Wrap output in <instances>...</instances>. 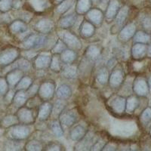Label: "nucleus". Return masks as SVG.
I'll use <instances>...</instances> for the list:
<instances>
[{"instance_id":"f257e3e1","label":"nucleus","mask_w":151,"mask_h":151,"mask_svg":"<svg viewBox=\"0 0 151 151\" xmlns=\"http://www.w3.org/2000/svg\"><path fill=\"white\" fill-rule=\"evenodd\" d=\"M31 132L32 130L29 125L19 123L13 125L9 129H6L5 134L9 139L24 141L29 137Z\"/></svg>"},{"instance_id":"f03ea898","label":"nucleus","mask_w":151,"mask_h":151,"mask_svg":"<svg viewBox=\"0 0 151 151\" xmlns=\"http://www.w3.org/2000/svg\"><path fill=\"white\" fill-rule=\"evenodd\" d=\"M55 91V85L53 81H45L39 86L37 94L40 100L43 101H48L53 98Z\"/></svg>"},{"instance_id":"7ed1b4c3","label":"nucleus","mask_w":151,"mask_h":151,"mask_svg":"<svg viewBox=\"0 0 151 151\" xmlns=\"http://www.w3.org/2000/svg\"><path fill=\"white\" fill-rule=\"evenodd\" d=\"M46 36L44 34H30L24 39L22 42V45L26 49L40 48L45 43Z\"/></svg>"},{"instance_id":"20e7f679","label":"nucleus","mask_w":151,"mask_h":151,"mask_svg":"<svg viewBox=\"0 0 151 151\" xmlns=\"http://www.w3.org/2000/svg\"><path fill=\"white\" fill-rule=\"evenodd\" d=\"M20 56V52L16 48H10L4 50L0 54V66L7 67L13 64Z\"/></svg>"},{"instance_id":"39448f33","label":"nucleus","mask_w":151,"mask_h":151,"mask_svg":"<svg viewBox=\"0 0 151 151\" xmlns=\"http://www.w3.org/2000/svg\"><path fill=\"white\" fill-rule=\"evenodd\" d=\"M125 76L121 68L115 67L109 76L108 83L112 88H118L122 86L124 82Z\"/></svg>"},{"instance_id":"423d86ee","label":"nucleus","mask_w":151,"mask_h":151,"mask_svg":"<svg viewBox=\"0 0 151 151\" xmlns=\"http://www.w3.org/2000/svg\"><path fill=\"white\" fill-rule=\"evenodd\" d=\"M62 41L64 42L67 48L74 50V51L80 49L82 47V43L79 38L70 31L64 32L63 34Z\"/></svg>"},{"instance_id":"0eeeda50","label":"nucleus","mask_w":151,"mask_h":151,"mask_svg":"<svg viewBox=\"0 0 151 151\" xmlns=\"http://www.w3.org/2000/svg\"><path fill=\"white\" fill-rule=\"evenodd\" d=\"M19 122L24 125H32L34 123L35 119L33 116V112L28 107H24V106H21L17 110L16 113Z\"/></svg>"},{"instance_id":"6e6552de","label":"nucleus","mask_w":151,"mask_h":151,"mask_svg":"<svg viewBox=\"0 0 151 151\" xmlns=\"http://www.w3.org/2000/svg\"><path fill=\"white\" fill-rule=\"evenodd\" d=\"M122 7L120 0H110L104 14V18L108 22L113 21L119 9Z\"/></svg>"},{"instance_id":"1a4fd4ad","label":"nucleus","mask_w":151,"mask_h":151,"mask_svg":"<svg viewBox=\"0 0 151 151\" xmlns=\"http://www.w3.org/2000/svg\"><path fill=\"white\" fill-rule=\"evenodd\" d=\"M86 19L95 27L101 25L104 19V14L101 9L94 8L91 9L86 14Z\"/></svg>"},{"instance_id":"9d476101","label":"nucleus","mask_w":151,"mask_h":151,"mask_svg":"<svg viewBox=\"0 0 151 151\" xmlns=\"http://www.w3.org/2000/svg\"><path fill=\"white\" fill-rule=\"evenodd\" d=\"M132 89L137 96L145 97L149 93L150 88L148 83L145 79L143 78H137L133 83Z\"/></svg>"},{"instance_id":"9b49d317","label":"nucleus","mask_w":151,"mask_h":151,"mask_svg":"<svg viewBox=\"0 0 151 151\" xmlns=\"http://www.w3.org/2000/svg\"><path fill=\"white\" fill-rule=\"evenodd\" d=\"M136 33V25L134 23L127 24L126 26L123 27L121 29L120 32L119 33V40L121 42H126L133 38L134 33Z\"/></svg>"},{"instance_id":"f8f14e48","label":"nucleus","mask_w":151,"mask_h":151,"mask_svg":"<svg viewBox=\"0 0 151 151\" xmlns=\"http://www.w3.org/2000/svg\"><path fill=\"white\" fill-rule=\"evenodd\" d=\"M52 60V56L49 54L42 53L36 56L33 60V67L36 70H43L48 67Z\"/></svg>"},{"instance_id":"ddd939ff","label":"nucleus","mask_w":151,"mask_h":151,"mask_svg":"<svg viewBox=\"0 0 151 151\" xmlns=\"http://www.w3.org/2000/svg\"><path fill=\"white\" fill-rule=\"evenodd\" d=\"M126 99L124 97L117 95L110 101V106L112 110L117 114H122L125 110Z\"/></svg>"},{"instance_id":"4468645a","label":"nucleus","mask_w":151,"mask_h":151,"mask_svg":"<svg viewBox=\"0 0 151 151\" xmlns=\"http://www.w3.org/2000/svg\"><path fill=\"white\" fill-rule=\"evenodd\" d=\"M23 76H24V72L21 70L20 69L15 68L11 70L8 73L6 76H5V79L7 80L9 87L14 88Z\"/></svg>"},{"instance_id":"2eb2a0df","label":"nucleus","mask_w":151,"mask_h":151,"mask_svg":"<svg viewBox=\"0 0 151 151\" xmlns=\"http://www.w3.org/2000/svg\"><path fill=\"white\" fill-rule=\"evenodd\" d=\"M54 24L50 19L42 18L38 21L34 26V29L36 32L41 34H46L52 31Z\"/></svg>"},{"instance_id":"dca6fc26","label":"nucleus","mask_w":151,"mask_h":151,"mask_svg":"<svg viewBox=\"0 0 151 151\" xmlns=\"http://www.w3.org/2000/svg\"><path fill=\"white\" fill-rule=\"evenodd\" d=\"M147 44H142V43H135L131 50L132 58L136 60L144 58L147 55Z\"/></svg>"},{"instance_id":"f3484780","label":"nucleus","mask_w":151,"mask_h":151,"mask_svg":"<svg viewBox=\"0 0 151 151\" xmlns=\"http://www.w3.org/2000/svg\"><path fill=\"white\" fill-rule=\"evenodd\" d=\"M129 13V7L128 5H123L121 7L119 11L117 13L116 16L114 18L115 21V26L117 28H122L125 24Z\"/></svg>"},{"instance_id":"a211bd4d","label":"nucleus","mask_w":151,"mask_h":151,"mask_svg":"<svg viewBox=\"0 0 151 151\" xmlns=\"http://www.w3.org/2000/svg\"><path fill=\"white\" fill-rule=\"evenodd\" d=\"M59 120L61 125H64L67 127H71L76 122V116L71 111L63 110L59 115Z\"/></svg>"},{"instance_id":"6ab92c4d","label":"nucleus","mask_w":151,"mask_h":151,"mask_svg":"<svg viewBox=\"0 0 151 151\" xmlns=\"http://www.w3.org/2000/svg\"><path fill=\"white\" fill-rule=\"evenodd\" d=\"M52 106L53 105L50 103L49 101H44L41 104L39 107L38 111V119L40 121H45L47 119L52 115Z\"/></svg>"},{"instance_id":"aec40b11","label":"nucleus","mask_w":151,"mask_h":151,"mask_svg":"<svg viewBox=\"0 0 151 151\" xmlns=\"http://www.w3.org/2000/svg\"><path fill=\"white\" fill-rule=\"evenodd\" d=\"M79 31H80V35L82 37L88 39V38L91 37L94 34L95 26H94L91 22L85 19L81 24Z\"/></svg>"},{"instance_id":"412c9836","label":"nucleus","mask_w":151,"mask_h":151,"mask_svg":"<svg viewBox=\"0 0 151 151\" xmlns=\"http://www.w3.org/2000/svg\"><path fill=\"white\" fill-rule=\"evenodd\" d=\"M27 100L28 96L27 94L26 91L18 90V91H15L12 103L14 104V106L20 108V107L25 105V104L27 101Z\"/></svg>"},{"instance_id":"4be33fe9","label":"nucleus","mask_w":151,"mask_h":151,"mask_svg":"<svg viewBox=\"0 0 151 151\" xmlns=\"http://www.w3.org/2000/svg\"><path fill=\"white\" fill-rule=\"evenodd\" d=\"M77 15L78 14L76 13H73V14H67V15L62 17L60 20V22H59L60 28L67 29L72 27L77 20Z\"/></svg>"},{"instance_id":"5701e85b","label":"nucleus","mask_w":151,"mask_h":151,"mask_svg":"<svg viewBox=\"0 0 151 151\" xmlns=\"http://www.w3.org/2000/svg\"><path fill=\"white\" fill-rule=\"evenodd\" d=\"M91 0H77L76 3V13L79 15L86 14L91 9Z\"/></svg>"},{"instance_id":"b1692460","label":"nucleus","mask_w":151,"mask_h":151,"mask_svg":"<svg viewBox=\"0 0 151 151\" xmlns=\"http://www.w3.org/2000/svg\"><path fill=\"white\" fill-rule=\"evenodd\" d=\"M59 55H60L62 63H64L65 64H73L76 59V57H77V55H76L75 51L70 49V48H66L64 52L60 53Z\"/></svg>"},{"instance_id":"393cba45","label":"nucleus","mask_w":151,"mask_h":151,"mask_svg":"<svg viewBox=\"0 0 151 151\" xmlns=\"http://www.w3.org/2000/svg\"><path fill=\"white\" fill-rule=\"evenodd\" d=\"M87 134L86 129L83 125H76L70 132V137L74 141H80Z\"/></svg>"},{"instance_id":"a878e982","label":"nucleus","mask_w":151,"mask_h":151,"mask_svg":"<svg viewBox=\"0 0 151 151\" xmlns=\"http://www.w3.org/2000/svg\"><path fill=\"white\" fill-rule=\"evenodd\" d=\"M9 29L14 34L23 33L27 30V26L26 23L22 20H16L10 24Z\"/></svg>"},{"instance_id":"bb28decb","label":"nucleus","mask_w":151,"mask_h":151,"mask_svg":"<svg viewBox=\"0 0 151 151\" xmlns=\"http://www.w3.org/2000/svg\"><path fill=\"white\" fill-rule=\"evenodd\" d=\"M18 119H17V116L16 115H7L5 116V117L1 119L0 121V126L2 128V129H9V128L12 127L13 125H17L19 124Z\"/></svg>"},{"instance_id":"cd10ccee","label":"nucleus","mask_w":151,"mask_h":151,"mask_svg":"<svg viewBox=\"0 0 151 151\" xmlns=\"http://www.w3.org/2000/svg\"><path fill=\"white\" fill-rule=\"evenodd\" d=\"M72 94L70 87L66 84H63L58 88L56 91V95L59 99L66 100L69 98Z\"/></svg>"},{"instance_id":"c85d7f7f","label":"nucleus","mask_w":151,"mask_h":151,"mask_svg":"<svg viewBox=\"0 0 151 151\" xmlns=\"http://www.w3.org/2000/svg\"><path fill=\"white\" fill-rule=\"evenodd\" d=\"M150 35L146 33L145 31H136L133 36V40L135 43H142V44H148L150 42Z\"/></svg>"},{"instance_id":"c756f323","label":"nucleus","mask_w":151,"mask_h":151,"mask_svg":"<svg viewBox=\"0 0 151 151\" xmlns=\"http://www.w3.org/2000/svg\"><path fill=\"white\" fill-rule=\"evenodd\" d=\"M139 105V100L135 96H130L126 99L125 104V110L128 113H132L137 109Z\"/></svg>"},{"instance_id":"7c9ffc66","label":"nucleus","mask_w":151,"mask_h":151,"mask_svg":"<svg viewBox=\"0 0 151 151\" xmlns=\"http://www.w3.org/2000/svg\"><path fill=\"white\" fill-rule=\"evenodd\" d=\"M86 58L91 60H96L101 56V49L97 45H90L86 51Z\"/></svg>"},{"instance_id":"2f4dec72","label":"nucleus","mask_w":151,"mask_h":151,"mask_svg":"<svg viewBox=\"0 0 151 151\" xmlns=\"http://www.w3.org/2000/svg\"><path fill=\"white\" fill-rule=\"evenodd\" d=\"M62 76L67 79H73L77 75V68L76 66L67 64V66L62 68Z\"/></svg>"},{"instance_id":"473e14b6","label":"nucleus","mask_w":151,"mask_h":151,"mask_svg":"<svg viewBox=\"0 0 151 151\" xmlns=\"http://www.w3.org/2000/svg\"><path fill=\"white\" fill-rule=\"evenodd\" d=\"M50 129L54 134V135L56 137H60L64 135V129L62 127V125L60 123L59 119H54L50 125Z\"/></svg>"},{"instance_id":"72a5a7b5","label":"nucleus","mask_w":151,"mask_h":151,"mask_svg":"<svg viewBox=\"0 0 151 151\" xmlns=\"http://www.w3.org/2000/svg\"><path fill=\"white\" fill-rule=\"evenodd\" d=\"M109 76H110V73H109L108 69L106 67H101L97 73V81L101 85H106L108 83Z\"/></svg>"},{"instance_id":"f704fd0d","label":"nucleus","mask_w":151,"mask_h":151,"mask_svg":"<svg viewBox=\"0 0 151 151\" xmlns=\"http://www.w3.org/2000/svg\"><path fill=\"white\" fill-rule=\"evenodd\" d=\"M32 84H33V80L29 76H23L18 83L16 85L14 89L15 91H18V90L27 91Z\"/></svg>"},{"instance_id":"c9c22d12","label":"nucleus","mask_w":151,"mask_h":151,"mask_svg":"<svg viewBox=\"0 0 151 151\" xmlns=\"http://www.w3.org/2000/svg\"><path fill=\"white\" fill-rule=\"evenodd\" d=\"M24 148H25V150L40 151L44 150V146L41 141L38 140H31L26 143Z\"/></svg>"},{"instance_id":"e433bc0d","label":"nucleus","mask_w":151,"mask_h":151,"mask_svg":"<svg viewBox=\"0 0 151 151\" xmlns=\"http://www.w3.org/2000/svg\"><path fill=\"white\" fill-rule=\"evenodd\" d=\"M61 60H60V55H52V60L50 63L49 67L52 71L55 73L60 72L62 70Z\"/></svg>"},{"instance_id":"4c0bfd02","label":"nucleus","mask_w":151,"mask_h":151,"mask_svg":"<svg viewBox=\"0 0 151 151\" xmlns=\"http://www.w3.org/2000/svg\"><path fill=\"white\" fill-rule=\"evenodd\" d=\"M13 65L14 66V68L13 69H20L21 70H22L23 72L24 71H27L29 70V69L31 68V63L26 58H21V59H18V60H16L13 63ZM12 69V70H13Z\"/></svg>"},{"instance_id":"58836bf2","label":"nucleus","mask_w":151,"mask_h":151,"mask_svg":"<svg viewBox=\"0 0 151 151\" xmlns=\"http://www.w3.org/2000/svg\"><path fill=\"white\" fill-rule=\"evenodd\" d=\"M75 2V0H64L59 3L56 8V12L58 14H64L73 6Z\"/></svg>"},{"instance_id":"ea45409f","label":"nucleus","mask_w":151,"mask_h":151,"mask_svg":"<svg viewBox=\"0 0 151 151\" xmlns=\"http://www.w3.org/2000/svg\"><path fill=\"white\" fill-rule=\"evenodd\" d=\"M140 121L143 125H148L151 122V107L146 108L140 116Z\"/></svg>"},{"instance_id":"a19ab883","label":"nucleus","mask_w":151,"mask_h":151,"mask_svg":"<svg viewBox=\"0 0 151 151\" xmlns=\"http://www.w3.org/2000/svg\"><path fill=\"white\" fill-rule=\"evenodd\" d=\"M66 48H67L64 42L62 41V40H58L55 44L53 48H52V54H53V55H60V53L64 52Z\"/></svg>"},{"instance_id":"79ce46f5","label":"nucleus","mask_w":151,"mask_h":151,"mask_svg":"<svg viewBox=\"0 0 151 151\" xmlns=\"http://www.w3.org/2000/svg\"><path fill=\"white\" fill-rule=\"evenodd\" d=\"M13 8V0H0V12L6 13Z\"/></svg>"},{"instance_id":"37998d69","label":"nucleus","mask_w":151,"mask_h":151,"mask_svg":"<svg viewBox=\"0 0 151 151\" xmlns=\"http://www.w3.org/2000/svg\"><path fill=\"white\" fill-rule=\"evenodd\" d=\"M10 141L9 142H6L5 147L6 150H21V146L20 145V142L21 141H17V140H12L9 139Z\"/></svg>"},{"instance_id":"c03bdc74","label":"nucleus","mask_w":151,"mask_h":151,"mask_svg":"<svg viewBox=\"0 0 151 151\" xmlns=\"http://www.w3.org/2000/svg\"><path fill=\"white\" fill-rule=\"evenodd\" d=\"M45 149L43 150H57L60 151L63 150H64V147L61 144L58 142H55V141H52V142H49L46 146L45 147Z\"/></svg>"},{"instance_id":"a18cd8bd","label":"nucleus","mask_w":151,"mask_h":151,"mask_svg":"<svg viewBox=\"0 0 151 151\" xmlns=\"http://www.w3.org/2000/svg\"><path fill=\"white\" fill-rule=\"evenodd\" d=\"M64 107H65V106H64V103L62 102L61 99L59 100L52 106V113H54L55 115H58V114L59 116V115L61 113V112L64 110Z\"/></svg>"},{"instance_id":"49530a36","label":"nucleus","mask_w":151,"mask_h":151,"mask_svg":"<svg viewBox=\"0 0 151 151\" xmlns=\"http://www.w3.org/2000/svg\"><path fill=\"white\" fill-rule=\"evenodd\" d=\"M9 90V86L6 79L0 77V96H4Z\"/></svg>"},{"instance_id":"de8ad7c7","label":"nucleus","mask_w":151,"mask_h":151,"mask_svg":"<svg viewBox=\"0 0 151 151\" xmlns=\"http://www.w3.org/2000/svg\"><path fill=\"white\" fill-rule=\"evenodd\" d=\"M141 23L142 26L144 27V29H151V16L150 15H145L141 19Z\"/></svg>"},{"instance_id":"09e8293b","label":"nucleus","mask_w":151,"mask_h":151,"mask_svg":"<svg viewBox=\"0 0 151 151\" xmlns=\"http://www.w3.org/2000/svg\"><path fill=\"white\" fill-rule=\"evenodd\" d=\"M106 142L102 141V140H99V141L94 142L91 147L90 148V150H102L103 147L106 144Z\"/></svg>"},{"instance_id":"8fccbe9b","label":"nucleus","mask_w":151,"mask_h":151,"mask_svg":"<svg viewBox=\"0 0 151 151\" xmlns=\"http://www.w3.org/2000/svg\"><path fill=\"white\" fill-rule=\"evenodd\" d=\"M38 90H39V86L33 84L31 85L30 87L27 90V94L28 98H30V97H34L36 94L38 93Z\"/></svg>"},{"instance_id":"3c124183","label":"nucleus","mask_w":151,"mask_h":151,"mask_svg":"<svg viewBox=\"0 0 151 151\" xmlns=\"http://www.w3.org/2000/svg\"><path fill=\"white\" fill-rule=\"evenodd\" d=\"M14 93L15 91H14L13 90H9L8 92L4 95V98H5V101L7 104H10L12 102V100L14 98Z\"/></svg>"},{"instance_id":"603ef678","label":"nucleus","mask_w":151,"mask_h":151,"mask_svg":"<svg viewBox=\"0 0 151 151\" xmlns=\"http://www.w3.org/2000/svg\"><path fill=\"white\" fill-rule=\"evenodd\" d=\"M117 148L116 145L115 144H113V143H106V144L104 145V147L102 149V151L104 150H116Z\"/></svg>"},{"instance_id":"864d4df0","label":"nucleus","mask_w":151,"mask_h":151,"mask_svg":"<svg viewBox=\"0 0 151 151\" xmlns=\"http://www.w3.org/2000/svg\"><path fill=\"white\" fill-rule=\"evenodd\" d=\"M104 0H91V3H92V5H99V4L101 3Z\"/></svg>"},{"instance_id":"5fc2aeb1","label":"nucleus","mask_w":151,"mask_h":151,"mask_svg":"<svg viewBox=\"0 0 151 151\" xmlns=\"http://www.w3.org/2000/svg\"><path fill=\"white\" fill-rule=\"evenodd\" d=\"M147 55L150 58H151V43L147 46Z\"/></svg>"},{"instance_id":"6e6d98bb","label":"nucleus","mask_w":151,"mask_h":151,"mask_svg":"<svg viewBox=\"0 0 151 151\" xmlns=\"http://www.w3.org/2000/svg\"><path fill=\"white\" fill-rule=\"evenodd\" d=\"M147 83H148V86H149V88L151 89V76L149 78V79H148Z\"/></svg>"},{"instance_id":"4d7b16f0","label":"nucleus","mask_w":151,"mask_h":151,"mask_svg":"<svg viewBox=\"0 0 151 151\" xmlns=\"http://www.w3.org/2000/svg\"><path fill=\"white\" fill-rule=\"evenodd\" d=\"M63 1H64V0H54V2L56 4H58V5L59 3H60V2H63Z\"/></svg>"},{"instance_id":"13d9d810","label":"nucleus","mask_w":151,"mask_h":151,"mask_svg":"<svg viewBox=\"0 0 151 151\" xmlns=\"http://www.w3.org/2000/svg\"><path fill=\"white\" fill-rule=\"evenodd\" d=\"M150 107H151V99H150Z\"/></svg>"}]
</instances>
